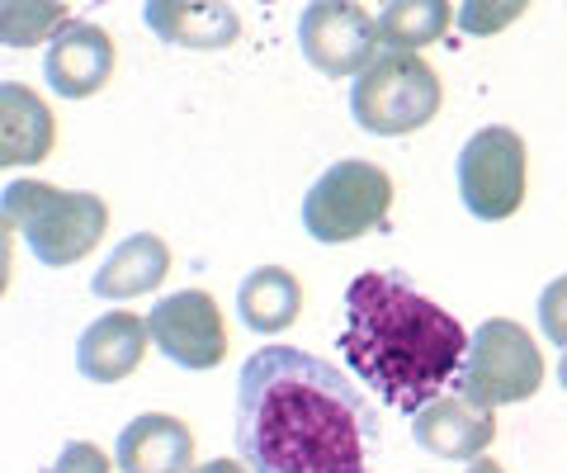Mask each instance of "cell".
Returning <instances> with one entry per match:
<instances>
[{
	"instance_id": "7402d4cb",
	"label": "cell",
	"mask_w": 567,
	"mask_h": 473,
	"mask_svg": "<svg viewBox=\"0 0 567 473\" xmlns=\"http://www.w3.org/2000/svg\"><path fill=\"white\" fill-rule=\"evenodd\" d=\"M48 473H110V460H104V450L91 445V441H66L58 464Z\"/></svg>"
},
{
	"instance_id": "d4e9b609",
	"label": "cell",
	"mask_w": 567,
	"mask_h": 473,
	"mask_svg": "<svg viewBox=\"0 0 567 473\" xmlns=\"http://www.w3.org/2000/svg\"><path fill=\"white\" fill-rule=\"evenodd\" d=\"M558 383L567 389V350H563V360H558Z\"/></svg>"
},
{
	"instance_id": "277c9868",
	"label": "cell",
	"mask_w": 567,
	"mask_h": 473,
	"mask_svg": "<svg viewBox=\"0 0 567 473\" xmlns=\"http://www.w3.org/2000/svg\"><path fill=\"white\" fill-rule=\"evenodd\" d=\"M440 76L425 66L416 52H383L364 76L350 85V114L364 133L402 137L425 128L440 114Z\"/></svg>"
},
{
	"instance_id": "3957f363",
	"label": "cell",
	"mask_w": 567,
	"mask_h": 473,
	"mask_svg": "<svg viewBox=\"0 0 567 473\" xmlns=\"http://www.w3.org/2000/svg\"><path fill=\"white\" fill-rule=\"evenodd\" d=\"M6 223L20 227L29 251L39 266L66 270L95 251V241L110 227V204L95 195H81V189H52L43 181H10L6 195Z\"/></svg>"
},
{
	"instance_id": "ba28073f",
	"label": "cell",
	"mask_w": 567,
	"mask_h": 473,
	"mask_svg": "<svg viewBox=\"0 0 567 473\" xmlns=\"http://www.w3.org/2000/svg\"><path fill=\"white\" fill-rule=\"evenodd\" d=\"M379 14L350 0H312L298 20V48L322 76H364L379 62Z\"/></svg>"
},
{
	"instance_id": "9a60e30c",
	"label": "cell",
	"mask_w": 567,
	"mask_h": 473,
	"mask_svg": "<svg viewBox=\"0 0 567 473\" xmlns=\"http://www.w3.org/2000/svg\"><path fill=\"white\" fill-rule=\"evenodd\" d=\"M171 270V247L156 233H133L123 237L110 251V260L95 270L91 294L104 304H123V299H142V294L162 289V279Z\"/></svg>"
},
{
	"instance_id": "ffe728a7",
	"label": "cell",
	"mask_w": 567,
	"mask_h": 473,
	"mask_svg": "<svg viewBox=\"0 0 567 473\" xmlns=\"http://www.w3.org/2000/svg\"><path fill=\"white\" fill-rule=\"evenodd\" d=\"M525 14V0H502V6H487V0H468L464 10H458V24H464L473 39H487V33L506 29L511 20H520Z\"/></svg>"
},
{
	"instance_id": "52a82bcc",
	"label": "cell",
	"mask_w": 567,
	"mask_h": 473,
	"mask_svg": "<svg viewBox=\"0 0 567 473\" xmlns=\"http://www.w3.org/2000/svg\"><path fill=\"white\" fill-rule=\"evenodd\" d=\"M458 199L473 218L502 223L525 204V137L516 128H477L458 152Z\"/></svg>"
},
{
	"instance_id": "d6986e66",
	"label": "cell",
	"mask_w": 567,
	"mask_h": 473,
	"mask_svg": "<svg viewBox=\"0 0 567 473\" xmlns=\"http://www.w3.org/2000/svg\"><path fill=\"white\" fill-rule=\"evenodd\" d=\"M71 24L66 6H48V0H10L0 10V33L10 48H33V43H52L58 33Z\"/></svg>"
},
{
	"instance_id": "603a6c76",
	"label": "cell",
	"mask_w": 567,
	"mask_h": 473,
	"mask_svg": "<svg viewBox=\"0 0 567 473\" xmlns=\"http://www.w3.org/2000/svg\"><path fill=\"white\" fill-rule=\"evenodd\" d=\"M194 473H246V464L241 460H208V464H199Z\"/></svg>"
},
{
	"instance_id": "5bb4252c",
	"label": "cell",
	"mask_w": 567,
	"mask_h": 473,
	"mask_svg": "<svg viewBox=\"0 0 567 473\" xmlns=\"http://www.w3.org/2000/svg\"><path fill=\"white\" fill-rule=\"evenodd\" d=\"M142 20L156 39H166L175 48H199V52H218L233 48L241 39V20L233 6L223 0H147Z\"/></svg>"
},
{
	"instance_id": "44dd1931",
	"label": "cell",
	"mask_w": 567,
	"mask_h": 473,
	"mask_svg": "<svg viewBox=\"0 0 567 473\" xmlns=\"http://www.w3.org/2000/svg\"><path fill=\"white\" fill-rule=\"evenodd\" d=\"M539 327L548 341L567 350V275H558L554 285L539 294Z\"/></svg>"
},
{
	"instance_id": "4fadbf2b",
	"label": "cell",
	"mask_w": 567,
	"mask_h": 473,
	"mask_svg": "<svg viewBox=\"0 0 567 473\" xmlns=\"http://www.w3.org/2000/svg\"><path fill=\"white\" fill-rule=\"evenodd\" d=\"M114 460L123 473H194V435L181 417L142 412L118 431Z\"/></svg>"
},
{
	"instance_id": "ac0fdd59",
	"label": "cell",
	"mask_w": 567,
	"mask_h": 473,
	"mask_svg": "<svg viewBox=\"0 0 567 473\" xmlns=\"http://www.w3.org/2000/svg\"><path fill=\"white\" fill-rule=\"evenodd\" d=\"M450 20H458V14L445 0H393V6L379 10V39L388 43V52H416L445 39Z\"/></svg>"
},
{
	"instance_id": "e0dca14e",
	"label": "cell",
	"mask_w": 567,
	"mask_h": 473,
	"mask_svg": "<svg viewBox=\"0 0 567 473\" xmlns=\"http://www.w3.org/2000/svg\"><path fill=\"white\" fill-rule=\"evenodd\" d=\"M303 312V285L284 266H260L241 279L237 289V318L256 331V337H279L284 327L298 322Z\"/></svg>"
},
{
	"instance_id": "2e32d148",
	"label": "cell",
	"mask_w": 567,
	"mask_h": 473,
	"mask_svg": "<svg viewBox=\"0 0 567 473\" xmlns=\"http://www.w3.org/2000/svg\"><path fill=\"white\" fill-rule=\"evenodd\" d=\"M52 143H58V124L43 95L20 81L0 85V166H39Z\"/></svg>"
},
{
	"instance_id": "cb8c5ba5",
	"label": "cell",
	"mask_w": 567,
	"mask_h": 473,
	"mask_svg": "<svg viewBox=\"0 0 567 473\" xmlns=\"http://www.w3.org/2000/svg\"><path fill=\"white\" fill-rule=\"evenodd\" d=\"M468 473H506V469L496 460H477V464H468Z\"/></svg>"
},
{
	"instance_id": "30bf717a",
	"label": "cell",
	"mask_w": 567,
	"mask_h": 473,
	"mask_svg": "<svg viewBox=\"0 0 567 473\" xmlns=\"http://www.w3.org/2000/svg\"><path fill=\"white\" fill-rule=\"evenodd\" d=\"M43 76L62 100H91L114 76V39L100 24L71 20L43 52Z\"/></svg>"
},
{
	"instance_id": "7a4b0ae2",
	"label": "cell",
	"mask_w": 567,
	"mask_h": 473,
	"mask_svg": "<svg viewBox=\"0 0 567 473\" xmlns=\"http://www.w3.org/2000/svg\"><path fill=\"white\" fill-rule=\"evenodd\" d=\"M336 346L388 408L416 417L458 383L473 337L454 312L416 294L406 275L364 270L346 289V327Z\"/></svg>"
},
{
	"instance_id": "8fae6325",
	"label": "cell",
	"mask_w": 567,
	"mask_h": 473,
	"mask_svg": "<svg viewBox=\"0 0 567 473\" xmlns=\"http://www.w3.org/2000/svg\"><path fill=\"white\" fill-rule=\"evenodd\" d=\"M412 435L425 454L477 464L483 450L496 441V417L468 398H435L431 408L412 417Z\"/></svg>"
},
{
	"instance_id": "6da1fadb",
	"label": "cell",
	"mask_w": 567,
	"mask_h": 473,
	"mask_svg": "<svg viewBox=\"0 0 567 473\" xmlns=\"http://www.w3.org/2000/svg\"><path fill=\"white\" fill-rule=\"evenodd\" d=\"M379 417L312 350L260 346L237 379V454L251 473H369Z\"/></svg>"
},
{
	"instance_id": "7c38bea8",
	"label": "cell",
	"mask_w": 567,
	"mask_h": 473,
	"mask_svg": "<svg viewBox=\"0 0 567 473\" xmlns=\"http://www.w3.org/2000/svg\"><path fill=\"white\" fill-rule=\"evenodd\" d=\"M147 341H152L147 318L114 308V312H104V318H95L91 327L81 331L76 370L85 379H95V383H118V379H128L142 364V356H147Z\"/></svg>"
},
{
	"instance_id": "8992f818",
	"label": "cell",
	"mask_w": 567,
	"mask_h": 473,
	"mask_svg": "<svg viewBox=\"0 0 567 473\" xmlns=\"http://www.w3.org/2000/svg\"><path fill=\"white\" fill-rule=\"evenodd\" d=\"M544 383V356L535 337L511 322V318H487L473 331L468 346V364L458 374V398L477 402V408H506V402H525L535 398Z\"/></svg>"
},
{
	"instance_id": "9c48e42d",
	"label": "cell",
	"mask_w": 567,
	"mask_h": 473,
	"mask_svg": "<svg viewBox=\"0 0 567 473\" xmlns=\"http://www.w3.org/2000/svg\"><path fill=\"white\" fill-rule=\"evenodd\" d=\"M156 350L181 370H218L227 356V322L204 289H181L147 312Z\"/></svg>"
},
{
	"instance_id": "5b68a950",
	"label": "cell",
	"mask_w": 567,
	"mask_h": 473,
	"mask_svg": "<svg viewBox=\"0 0 567 473\" xmlns=\"http://www.w3.org/2000/svg\"><path fill=\"white\" fill-rule=\"evenodd\" d=\"M393 208V175L374 162H336L312 181L303 199V227L312 241H354L388 223Z\"/></svg>"
}]
</instances>
